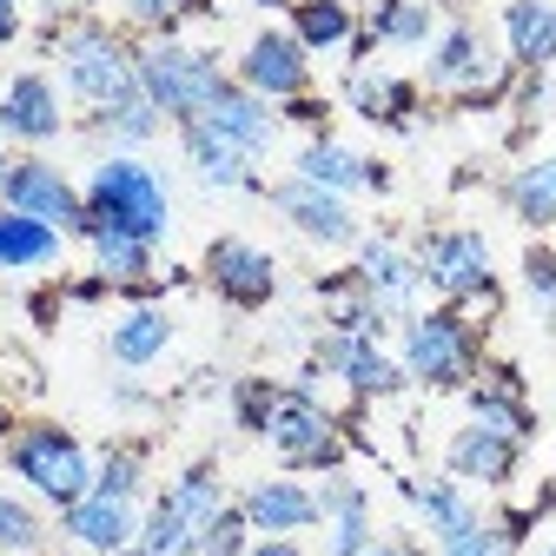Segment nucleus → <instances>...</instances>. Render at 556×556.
Listing matches in <instances>:
<instances>
[{
  "instance_id": "obj_30",
  "label": "nucleus",
  "mask_w": 556,
  "mask_h": 556,
  "mask_svg": "<svg viewBox=\"0 0 556 556\" xmlns=\"http://www.w3.org/2000/svg\"><path fill=\"white\" fill-rule=\"evenodd\" d=\"M66 245H74V239H66L60 226L0 205V271H60Z\"/></svg>"
},
{
  "instance_id": "obj_6",
  "label": "nucleus",
  "mask_w": 556,
  "mask_h": 556,
  "mask_svg": "<svg viewBox=\"0 0 556 556\" xmlns=\"http://www.w3.org/2000/svg\"><path fill=\"white\" fill-rule=\"evenodd\" d=\"M226 80H232V66L219 60V47H199L186 34H173V40H139V93L166 113L173 132L192 126L205 113V100H213Z\"/></svg>"
},
{
  "instance_id": "obj_21",
  "label": "nucleus",
  "mask_w": 556,
  "mask_h": 556,
  "mask_svg": "<svg viewBox=\"0 0 556 556\" xmlns=\"http://www.w3.org/2000/svg\"><path fill=\"white\" fill-rule=\"evenodd\" d=\"M192 126H205V132L232 139V147H239L245 160H265V153L278 147V132H286L278 106H271V100H258V93H252V87H239V80H226L213 100H205V113H199Z\"/></svg>"
},
{
  "instance_id": "obj_1",
  "label": "nucleus",
  "mask_w": 556,
  "mask_h": 556,
  "mask_svg": "<svg viewBox=\"0 0 556 556\" xmlns=\"http://www.w3.org/2000/svg\"><path fill=\"white\" fill-rule=\"evenodd\" d=\"M40 47L53 53V80H60L66 106H80V119L139 93V40L119 21H100V14L47 21Z\"/></svg>"
},
{
  "instance_id": "obj_17",
  "label": "nucleus",
  "mask_w": 556,
  "mask_h": 556,
  "mask_svg": "<svg viewBox=\"0 0 556 556\" xmlns=\"http://www.w3.org/2000/svg\"><path fill=\"white\" fill-rule=\"evenodd\" d=\"M438 27H444L438 0H371V8L358 14V34H352V47H344V60L365 66L384 47L391 53H425L438 40Z\"/></svg>"
},
{
  "instance_id": "obj_47",
  "label": "nucleus",
  "mask_w": 556,
  "mask_h": 556,
  "mask_svg": "<svg viewBox=\"0 0 556 556\" xmlns=\"http://www.w3.org/2000/svg\"><path fill=\"white\" fill-rule=\"evenodd\" d=\"M365 556H425V549H417L410 536H378V543H371Z\"/></svg>"
},
{
  "instance_id": "obj_36",
  "label": "nucleus",
  "mask_w": 556,
  "mask_h": 556,
  "mask_svg": "<svg viewBox=\"0 0 556 556\" xmlns=\"http://www.w3.org/2000/svg\"><path fill=\"white\" fill-rule=\"evenodd\" d=\"M536 510H504V517H483L477 530H464L457 543H444L438 556H523V536H530Z\"/></svg>"
},
{
  "instance_id": "obj_42",
  "label": "nucleus",
  "mask_w": 556,
  "mask_h": 556,
  "mask_svg": "<svg viewBox=\"0 0 556 556\" xmlns=\"http://www.w3.org/2000/svg\"><path fill=\"white\" fill-rule=\"evenodd\" d=\"M517 278H523V299L536 305V318L543 325H556V245H523V265H517Z\"/></svg>"
},
{
  "instance_id": "obj_35",
  "label": "nucleus",
  "mask_w": 556,
  "mask_h": 556,
  "mask_svg": "<svg viewBox=\"0 0 556 556\" xmlns=\"http://www.w3.org/2000/svg\"><path fill=\"white\" fill-rule=\"evenodd\" d=\"M93 491L147 504V497H153V464H147V444H106V451H93Z\"/></svg>"
},
{
  "instance_id": "obj_11",
  "label": "nucleus",
  "mask_w": 556,
  "mask_h": 556,
  "mask_svg": "<svg viewBox=\"0 0 556 556\" xmlns=\"http://www.w3.org/2000/svg\"><path fill=\"white\" fill-rule=\"evenodd\" d=\"M265 205L278 219H286L305 245H318V252H352L358 239H365V226H358V205L352 199H338V192H325V186H312V179H271L265 186Z\"/></svg>"
},
{
  "instance_id": "obj_29",
  "label": "nucleus",
  "mask_w": 556,
  "mask_h": 556,
  "mask_svg": "<svg viewBox=\"0 0 556 556\" xmlns=\"http://www.w3.org/2000/svg\"><path fill=\"white\" fill-rule=\"evenodd\" d=\"M179 153H186L192 179H199V186H213V192H265L258 160H245L232 139L205 132V126H179Z\"/></svg>"
},
{
  "instance_id": "obj_19",
  "label": "nucleus",
  "mask_w": 556,
  "mask_h": 556,
  "mask_svg": "<svg viewBox=\"0 0 556 556\" xmlns=\"http://www.w3.org/2000/svg\"><path fill=\"white\" fill-rule=\"evenodd\" d=\"M239 510H245L252 536H305V530H318V523H325L312 477H292V470L252 477L245 491H239Z\"/></svg>"
},
{
  "instance_id": "obj_49",
  "label": "nucleus",
  "mask_w": 556,
  "mask_h": 556,
  "mask_svg": "<svg viewBox=\"0 0 556 556\" xmlns=\"http://www.w3.org/2000/svg\"><path fill=\"white\" fill-rule=\"evenodd\" d=\"M119 556H153V549H147V543H139V536H132V543H126V549H119Z\"/></svg>"
},
{
  "instance_id": "obj_45",
  "label": "nucleus",
  "mask_w": 556,
  "mask_h": 556,
  "mask_svg": "<svg viewBox=\"0 0 556 556\" xmlns=\"http://www.w3.org/2000/svg\"><path fill=\"white\" fill-rule=\"evenodd\" d=\"M34 8H40L47 21H80V14H100L106 0H34Z\"/></svg>"
},
{
  "instance_id": "obj_2",
  "label": "nucleus",
  "mask_w": 556,
  "mask_h": 556,
  "mask_svg": "<svg viewBox=\"0 0 556 556\" xmlns=\"http://www.w3.org/2000/svg\"><path fill=\"white\" fill-rule=\"evenodd\" d=\"M80 192H87V226L166 245V232H173V179L147 153H100Z\"/></svg>"
},
{
  "instance_id": "obj_48",
  "label": "nucleus",
  "mask_w": 556,
  "mask_h": 556,
  "mask_svg": "<svg viewBox=\"0 0 556 556\" xmlns=\"http://www.w3.org/2000/svg\"><path fill=\"white\" fill-rule=\"evenodd\" d=\"M252 8H258V14H286V8H292V0H252Z\"/></svg>"
},
{
  "instance_id": "obj_50",
  "label": "nucleus",
  "mask_w": 556,
  "mask_h": 556,
  "mask_svg": "<svg viewBox=\"0 0 556 556\" xmlns=\"http://www.w3.org/2000/svg\"><path fill=\"white\" fill-rule=\"evenodd\" d=\"M536 556H556V536H543V543H536Z\"/></svg>"
},
{
  "instance_id": "obj_39",
  "label": "nucleus",
  "mask_w": 556,
  "mask_h": 556,
  "mask_svg": "<svg viewBox=\"0 0 556 556\" xmlns=\"http://www.w3.org/2000/svg\"><path fill=\"white\" fill-rule=\"evenodd\" d=\"M278 378H258V371H245V378H232V431H245V438H265V425H271V410H278Z\"/></svg>"
},
{
  "instance_id": "obj_18",
  "label": "nucleus",
  "mask_w": 556,
  "mask_h": 556,
  "mask_svg": "<svg viewBox=\"0 0 556 556\" xmlns=\"http://www.w3.org/2000/svg\"><path fill=\"white\" fill-rule=\"evenodd\" d=\"M444 477H457L464 491H510V483L523 477V444L504 438V431H483V425H464L444 438V457H438Z\"/></svg>"
},
{
  "instance_id": "obj_5",
  "label": "nucleus",
  "mask_w": 556,
  "mask_h": 556,
  "mask_svg": "<svg viewBox=\"0 0 556 556\" xmlns=\"http://www.w3.org/2000/svg\"><path fill=\"white\" fill-rule=\"evenodd\" d=\"M510 80L517 74H510L497 34L483 27V21H470V14H451L438 27V40L425 47V87L451 93L457 106H491V100L510 93Z\"/></svg>"
},
{
  "instance_id": "obj_52",
  "label": "nucleus",
  "mask_w": 556,
  "mask_h": 556,
  "mask_svg": "<svg viewBox=\"0 0 556 556\" xmlns=\"http://www.w3.org/2000/svg\"><path fill=\"white\" fill-rule=\"evenodd\" d=\"M0 147H8V132H0Z\"/></svg>"
},
{
  "instance_id": "obj_37",
  "label": "nucleus",
  "mask_w": 556,
  "mask_h": 556,
  "mask_svg": "<svg viewBox=\"0 0 556 556\" xmlns=\"http://www.w3.org/2000/svg\"><path fill=\"white\" fill-rule=\"evenodd\" d=\"M47 549V517L34 510V497L0 483V556H40Z\"/></svg>"
},
{
  "instance_id": "obj_25",
  "label": "nucleus",
  "mask_w": 556,
  "mask_h": 556,
  "mask_svg": "<svg viewBox=\"0 0 556 556\" xmlns=\"http://www.w3.org/2000/svg\"><path fill=\"white\" fill-rule=\"evenodd\" d=\"M173 312L160 305V299H132L119 318H113V331H106V358H113V371H126V378H139V371H153L166 352H173Z\"/></svg>"
},
{
  "instance_id": "obj_14",
  "label": "nucleus",
  "mask_w": 556,
  "mask_h": 556,
  "mask_svg": "<svg viewBox=\"0 0 556 556\" xmlns=\"http://www.w3.org/2000/svg\"><path fill=\"white\" fill-rule=\"evenodd\" d=\"M232 80L252 87V93L271 100V106H286V100L312 93V53L299 47L292 27H258V34H245V47L232 53Z\"/></svg>"
},
{
  "instance_id": "obj_40",
  "label": "nucleus",
  "mask_w": 556,
  "mask_h": 556,
  "mask_svg": "<svg viewBox=\"0 0 556 556\" xmlns=\"http://www.w3.org/2000/svg\"><path fill=\"white\" fill-rule=\"evenodd\" d=\"M245 549H252V523H245L239 497H232V504H219L213 517L192 530V556H245Z\"/></svg>"
},
{
  "instance_id": "obj_27",
  "label": "nucleus",
  "mask_w": 556,
  "mask_h": 556,
  "mask_svg": "<svg viewBox=\"0 0 556 556\" xmlns=\"http://www.w3.org/2000/svg\"><path fill=\"white\" fill-rule=\"evenodd\" d=\"M344 106H352L365 126L410 132L417 113H425V87L404 80V74H378V66H352V80H344Z\"/></svg>"
},
{
  "instance_id": "obj_13",
  "label": "nucleus",
  "mask_w": 556,
  "mask_h": 556,
  "mask_svg": "<svg viewBox=\"0 0 556 556\" xmlns=\"http://www.w3.org/2000/svg\"><path fill=\"white\" fill-rule=\"evenodd\" d=\"M66 93L47 66H21V74L0 80V132H8V147L21 153H47L53 139L66 132Z\"/></svg>"
},
{
  "instance_id": "obj_10",
  "label": "nucleus",
  "mask_w": 556,
  "mask_h": 556,
  "mask_svg": "<svg viewBox=\"0 0 556 556\" xmlns=\"http://www.w3.org/2000/svg\"><path fill=\"white\" fill-rule=\"evenodd\" d=\"M199 286L226 312H265L278 299V258H271V245H258L245 232H219L199 252Z\"/></svg>"
},
{
  "instance_id": "obj_3",
  "label": "nucleus",
  "mask_w": 556,
  "mask_h": 556,
  "mask_svg": "<svg viewBox=\"0 0 556 556\" xmlns=\"http://www.w3.org/2000/svg\"><path fill=\"white\" fill-rule=\"evenodd\" d=\"M397 358H404V378L417 391H464L477 371H483V325L464 312V305H417L404 325H397Z\"/></svg>"
},
{
  "instance_id": "obj_28",
  "label": "nucleus",
  "mask_w": 556,
  "mask_h": 556,
  "mask_svg": "<svg viewBox=\"0 0 556 556\" xmlns=\"http://www.w3.org/2000/svg\"><path fill=\"white\" fill-rule=\"evenodd\" d=\"M318 318H325V331H352V338H391L397 331V318L365 292V278L352 265L318 278Z\"/></svg>"
},
{
  "instance_id": "obj_46",
  "label": "nucleus",
  "mask_w": 556,
  "mask_h": 556,
  "mask_svg": "<svg viewBox=\"0 0 556 556\" xmlns=\"http://www.w3.org/2000/svg\"><path fill=\"white\" fill-rule=\"evenodd\" d=\"M245 556H312L299 536H252V549Z\"/></svg>"
},
{
  "instance_id": "obj_31",
  "label": "nucleus",
  "mask_w": 556,
  "mask_h": 556,
  "mask_svg": "<svg viewBox=\"0 0 556 556\" xmlns=\"http://www.w3.org/2000/svg\"><path fill=\"white\" fill-rule=\"evenodd\" d=\"M80 132H93L106 153H147L153 139L166 132V113H160L147 93H132V100H119V106H106V113H87Z\"/></svg>"
},
{
  "instance_id": "obj_38",
  "label": "nucleus",
  "mask_w": 556,
  "mask_h": 556,
  "mask_svg": "<svg viewBox=\"0 0 556 556\" xmlns=\"http://www.w3.org/2000/svg\"><path fill=\"white\" fill-rule=\"evenodd\" d=\"M139 543H147L153 556H192V523L173 510L166 491H153L147 510H139Z\"/></svg>"
},
{
  "instance_id": "obj_16",
  "label": "nucleus",
  "mask_w": 556,
  "mask_h": 556,
  "mask_svg": "<svg viewBox=\"0 0 556 556\" xmlns=\"http://www.w3.org/2000/svg\"><path fill=\"white\" fill-rule=\"evenodd\" d=\"M352 271L365 278V292L404 325L417 312V299H425V265H417V245L391 239V232H365L352 245Z\"/></svg>"
},
{
  "instance_id": "obj_9",
  "label": "nucleus",
  "mask_w": 556,
  "mask_h": 556,
  "mask_svg": "<svg viewBox=\"0 0 556 556\" xmlns=\"http://www.w3.org/2000/svg\"><path fill=\"white\" fill-rule=\"evenodd\" d=\"M325 378L344 384V397H352V404H391V397L410 391L397 344L391 338H352V331H318L312 338V352L299 365V384L318 391Z\"/></svg>"
},
{
  "instance_id": "obj_24",
  "label": "nucleus",
  "mask_w": 556,
  "mask_h": 556,
  "mask_svg": "<svg viewBox=\"0 0 556 556\" xmlns=\"http://www.w3.org/2000/svg\"><path fill=\"white\" fill-rule=\"evenodd\" d=\"M397 497L410 504L417 530H425L438 549H444V543H457L464 530H477V523H483L477 497L464 491L457 477H444V470H431V477H397Z\"/></svg>"
},
{
  "instance_id": "obj_51",
  "label": "nucleus",
  "mask_w": 556,
  "mask_h": 556,
  "mask_svg": "<svg viewBox=\"0 0 556 556\" xmlns=\"http://www.w3.org/2000/svg\"><path fill=\"white\" fill-rule=\"evenodd\" d=\"M438 8H444V14H464V0H438Z\"/></svg>"
},
{
  "instance_id": "obj_54",
  "label": "nucleus",
  "mask_w": 556,
  "mask_h": 556,
  "mask_svg": "<svg viewBox=\"0 0 556 556\" xmlns=\"http://www.w3.org/2000/svg\"><path fill=\"white\" fill-rule=\"evenodd\" d=\"M365 8H371V0H365Z\"/></svg>"
},
{
  "instance_id": "obj_41",
  "label": "nucleus",
  "mask_w": 556,
  "mask_h": 556,
  "mask_svg": "<svg viewBox=\"0 0 556 556\" xmlns=\"http://www.w3.org/2000/svg\"><path fill=\"white\" fill-rule=\"evenodd\" d=\"M318 530H325V556H365V549L378 543V517H371V504H344V510H331Z\"/></svg>"
},
{
  "instance_id": "obj_12",
  "label": "nucleus",
  "mask_w": 556,
  "mask_h": 556,
  "mask_svg": "<svg viewBox=\"0 0 556 556\" xmlns=\"http://www.w3.org/2000/svg\"><path fill=\"white\" fill-rule=\"evenodd\" d=\"M0 205L60 226L66 239H80V226H87V192H80V179L66 173V166H53L47 153H14L8 186H0Z\"/></svg>"
},
{
  "instance_id": "obj_8",
  "label": "nucleus",
  "mask_w": 556,
  "mask_h": 556,
  "mask_svg": "<svg viewBox=\"0 0 556 556\" xmlns=\"http://www.w3.org/2000/svg\"><path fill=\"white\" fill-rule=\"evenodd\" d=\"M417 265H425V292L438 305H464L477 325L504 305V278L491 258V239L477 226H438L417 239Z\"/></svg>"
},
{
  "instance_id": "obj_23",
  "label": "nucleus",
  "mask_w": 556,
  "mask_h": 556,
  "mask_svg": "<svg viewBox=\"0 0 556 556\" xmlns=\"http://www.w3.org/2000/svg\"><path fill=\"white\" fill-rule=\"evenodd\" d=\"M80 245H87V271L106 278L119 299H160V245L132 232H106V226H87Z\"/></svg>"
},
{
  "instance_id": "obj_15",
  "label": "nucleus",
  "mask_w": 556,
  "mask_h": 556,
  "mask_svg": "<svg viewBox=\"0 0 556 556\" xmlns=\"http://www.w3.org/2000/svg\"><path fill=\"white\" fill-rule=\"evenodd\" d=\"M292 179H312L338 199H358V192H391V166L358 153L352 139H338V132H305L299 139V153H292Z\"/></svg>"
},
{
  "instance_id": "obj_32",
  "label": "nucleus",
  "mask_w": 556,
  "mask_h": 556,
  "mask_svg": "<svg viewBox=\"0 0 556 556\" xmlns=\"http://www.w3.org/2000/svg\"><path fill=\"white\" fill-rule=\"evenodd\" d=\"M286 27L299 34V47L318 60V53H344L358 34V0H292L286 8Z\"/></svg>"
},
{
  "instance_id": "obj_55",
  "label": "nucleus",
  "mask_w": 556,
  "mask_h": 556,
  "mask_svg": "<svg viewBox=\"0 0 556 556\" xmlns=\"http://www.w3.org/2000/svg\"><path fill=\"white\" fill-rule=\"evenodd\" d=\"M74 556H80V549H74Z\"/></svg>"
},
{
  "instance_id": "obj_26",
  "label": "nucleus",
  "mask_w": 556,
  "mask_h": 556,
  "mask_svg": "<svg viewBox=\"0 0 556 556\" xmlns=\"http://www.w3.org/2000/svg\"><path fill=\"white\" fill-rule=\"evenodd\" d=\"M497 47L510 60V74H549L556 66V0H504Z\"/></svg>"
},
{
  "instance_id": "obj_43",
  "label": "nucleus",
  "mask_w": 556,
  "mask_h": 556,
  "mask_svg": "<svg viewBox=\"0 0 556 556\" xmlns=\"http://www.w3.org/2000/svg\"><path fill=\"white\" fill-rule=\"evenodd\" d=\"M278 119H286V126H305V132H331V126H325V119H331V106H325L318 93L286 100V106H278Z\"/></svg>"
},
{
  "instance_id": "obj_22",
  "label": "nucleus",
  "mask_w": 556,
  "mask_h": 556,
  "mask_svg": "<svg viewBox=\"0 0 556 556\" xmlns=\"http://www.w3.org/2000/svg\"><path fill=\"white\" fill-rule=\"evenodd\" d=\"M139 510H147V504H132V497H106V491H87L80 504L53 510V530L74 543L80 556H119V549L139 536Z\"/></svg>"
},
{
  "instance_id": "obj_33",
  "label": "nucleus",
  "mask_w": 556,
  "mask_h": 556,
  "mask_svg": "<svg viewBox=\"0 0 556 556\" xmlns=\"http://www.w3.org/2000/svg\"><path fill=\"white\" fill-rule=\"evenodd\" d=\"M504 205H510V219H517L523 232H549V226H556V153L523 160V166L504 179Z\"/></svg>"
},
{
  "instance_id": "obj_44",
  "label": "nucleus",
  "mask_w": 556,
  "mask_h": 556,
  "mask_svg": "<svg viewBox=\"0 0 556 556\" xmlns=\"http://www.w3.org/2000/svg\"><path fill=\"white\" fill-rule=\"evenodd\" d=\"M27 40V0H0V53Z\"/></svg>"
},
{
  "instance_id": "obj_7",
  "label": "nucleus",
  "mask_w": 556,
  "mask_h": 556,
  "mask_svg": "<svg viewBox=\"0 0 556 556\" xmlns=\"http://www.w3.org/2000/svg\"><path fill=\"white\" fill-rule=\"evenodd\" d=\"M265 444L278 457V470H292V477H331L352 464V425L305 384H286L278 391V410H271V425H265Z\"/></svg>"
},
{
  "instance_id": "obj_4",
  "label": "nucleus",
  "mask_w": 556,
  "mask_h": 556,
  "mask_svg": "<svg viewBox=\"0 0 556 556\" xmlns=\"http://www.w3.org/2000/svg\"><path fill=\"white\" fill-rule=\"evenodd\" d=\"M8 470L47 510H66L93 491V451L66 425H53V417H21V425H8Z\"/></svg>"
},
{
  "instance_id": "obj_20",
  "label": "nucleus",
  "mask_w": 556,
  "mask_h": 556,
  "mask_svg": "<svg viewBox=\"0 0 556 556\" xmlns=\"http://www.w3.org/2000/svg\"><path fill=\"white\" fill-rule=\"evenodd\" d=\"M457 397H464V417H470V425L504 431V438H517V444L536 438V410H530V397H523V378H517L504 358H483V371H477Z\"/></svg>"
},
{
  "instance_id": "obj_34",
  "label": "nucleus",
  "mask_w": 556,
  "mask_h": 556,
  "mask_svg": "<svg viewBox=\"0 0 556 556\" xmlns=\"http://www.w3.org/2000/svg\"><path fill=\"white\" fill-rule=\"evenodd\" d=\"M160 491L173 497V510L199 530L205 517H213L219 504H232V491H226V470H219V457H186L166 483H160Z\"/></svg>"
},
{
  "instance_id": "obj_53",
  "label": "nucleus",
  "mask_w": 556,
  "mask_h": 556,
  "mask_svg": "<svg viewBox=\"0 0 556 556\" xmlns=\"http://www.w3.org/2000/svg\"><path fill=\"white\" fill-rule=\"evenodd\" d=\"M0 80H8V74H0Z\"/></svg>"
}]
</instances>
